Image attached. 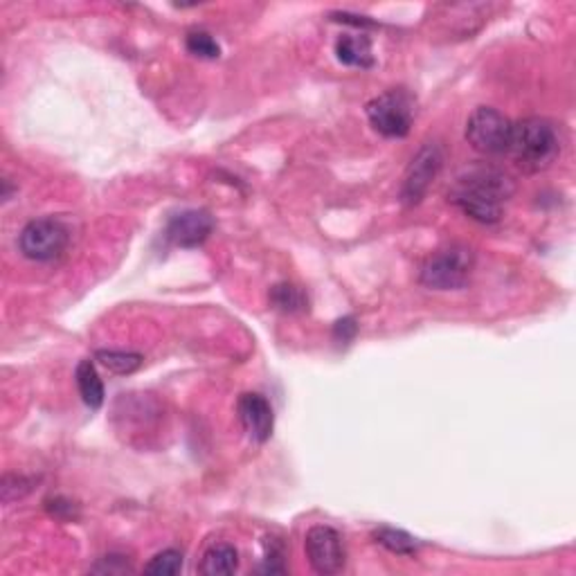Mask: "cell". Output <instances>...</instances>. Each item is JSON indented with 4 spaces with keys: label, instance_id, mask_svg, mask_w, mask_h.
I'll list each match as a JSON object with an SVG mask.
<instances>
[{
    "label": "cell",
    "instance_id": "cell-1",
    "mask_svg": "<svg viewBox=\"0 0 576 576\" xmlns=\"http://www.w3.org/2000/svg\"><path fill=\"white\" fill-rule=\"evenodd\" d=\"M516 183L509 174L491 165L468 167L457 176L448 192V201L477 223H497L505 214V205L514 197Z\"/></svg>",
    "mask_w": 576,
    "mask_h": 576
},
{
    "label": "cell",
    "instance_id": "cell-2",
    "mask_svg": "<svg viewBox=\"0 0 576 576\" xmlns=\"http://www.w3.org/2000/svg\"><path fill=\"white\" fill-rule=\"evenodd\" d=\"M507 154H511L522 174L545 172L560 155L559 131L545 117H527L514 124Z\"/></svg>",
    "mask_w": 576,
    "mask_h": 576
},
{
    "label": "cell",
    "instance_id": "cell-3",
    "mask_svg": "<svg viewBox=\"0 0 576 576\" xmlns=\"http://www.w3.org/2000/svg\"><path fill=\"white\" fill-rule=\"evenodd\" d=\"M475 255L468 246L453 243L426 260L419 272V282L432 291H460L471 282Z\"/></svg>",
    "mask_w": 576,
    "mask_h": 576
},
{
    "label": "cell",
    "instance_id": "cell-4",
    "mask_svg": "<svg viewBox=\"0 0 576 576\" xmlns=\"http://www.w3.org/2000/svg\"><path fill=\"white\" fill-rule=\"evenodd\" d=\"M369 124L385 138H405L414 120V100L403 88L383 92L368 104Z\"/></svg>",
    "mask_w": 576,
    "mask_h": 576
},
{
    "label": "cell",
    "instance_id": "cell-5",
    "mask_svg": "<svg viewBox=\"0 0 576 576\" xmlns=\"http://www.w3.org/2000/svg\"><path fill=\"white\" fill-rule=\"evenodd\" d=\"M511 131L514 124L509 117L491 106H480L468 117L466 122V140L477 154L482 155H502L509 151Z\"/></svg>",
    "mask_w": 576,
    "mask_h": 576
},
{
    "label": "cell",
    "instance_id": "cell-6",
    "mask_svg": "<svg viewBox=\"0 0 576 576\" xmlns=\"http://www.w3.org/2000/svg\"><path fill=\"white\" fill-rule=\"evenodd\" d=\"M68 241H70V232L66 223L55 217L34 219L18 234V248L32 261L57 260L68 248Z\"/></svg>",
    "mask_w": 576,
    "mask_h": 576
},
{
    "label": "cell",
    "instance_id": "cell-7",
    "mask_svg": "<svg viewBox=\"0 0 576 576\" xmlns=\"http://www.w3.org/2000/svg\"><path fill=\"white\" fill-rule=\"evenodd\" d=\"M443 165V151L437 143H428L421 146L417 155L410 163L408 172H405L401 198L405 205H417L423 201V197L428 194L431 185L437 178V174L442 172Z\"/></svg>",
    "mask_w": 576,
    "mask_h": 576
},
{
    "label": "cell",
    "instance_id": "cell-8",
    "mask_svg": "<svg viewBox=\"0 0 576 576\" xmlns=\"http://www.w3.org/2000/svg\"><path fill=\"white\" fill-rule=\"evenodd\" d=\"M304 549L317 574H336L345 568V545L334 527H311L304 539Z\"/></svg>",
    "mask_w": 576,
    "mask_h": 576
},
{
    "label": "cell",
    "instance_id": "cell-9",
    "mask_svg": "<svg viewBox=\"0 0 576 576\" xmlns=\"http://www.w3.org/2000/svg\"><path fill=\"white\" fill-rule=\"evenodd\" d=\"M214 230V219L205 209H185L174 214L167 223L165 237L178 248H198Z\"/></svg>",
    "mask_w": 576,
    "mask_h": 576
},
{
    "label": "cell",
    "instance_id": "cell-10",
    "mask_svg": "<svg viewBox=\"0 0 576 576\" xmlns=\"http://www.w3.org/2000/svg\"><path fill=\"white\" fill-rule=\"evenodd\" d=\"M239 421H241L243 431H246L248 439L255 443H266L272 434V426H275V417H272L271 403L266 401V397L257 392H248L239 399L237 403Z\"/></svg>",
    "mask_w": 576,
    "mask_h": 576
},
{
    "label": "cell",
    "instance_id": "cell-11",
    "mask_svg": "<svg viewBox=\"0 0 576 576\" xmlns=\"http://www.w3.org/2000/svg\"><path fill=\"white\" fill-rule=\"evenodd\" d=\"M336 57L345 66L368 70V68L374 66L372 41L365 34H343L336 41Z\"/></svg>",
    "mask_w": 576,
    "mask_h": 576
},
{
    "label": "cell",
    "instance_id": "cell-12",
    "mask_svg": "<svg viewBox=\"0 0 576 576\" xmlns=\"http://www.w3.org/2000/svg\"><path fill=\"white\" fill-rule=\"evenodd\" d=\"M77 379V389L81 394V401H84L91 410H100L104 405V383H101L100 374H97L92 360H81L75 369Z\"/></svg>",
    "mask_w": 576,
    "mask_h": 576
},
{
    "label": "cell",
    "instance_id": "cell-13",
    "mask_svg": "<svg viewBox=\"0 0 576 576\" xmlns=\"http://www.w3.org/2000/svg\"><path fill=\"white\" fill-rule=\"evenodd\" d=\"M201 574L205 576H226L234 574L239 570V554L232 545L217 543L203 554Z\"/></svg>",
    "mask_w": 576,
    "mask_h": 576
},
{
    "label": "cell",
    "instance_id": "cell-14",
    "mask_svg": "<svg viewBox=\"0 0 576 576\" xmlns=\"http://www.w3.org/2000/svg\"><path fill=\"white\" fill-rule=\"evenodd\" d=\"M271 302L275 309L284 311V314H302L309 309V297L302 288L293 284H275L271 288Z\"/></svg>",
    "mask_w": 576,
    "mask_h": 576
},
{
    "label": "cell",
    "instance_id": "cell-15",
    "mask_svg": "<svg viewBox=\"0 0 576 576\" xmlns=\"http://www.w3.org/2000/svg\"><path fill=\"white\" fill-rule=\"evenodd\" d=\"M374 539L376 543L383 545V548L392 551V554L414 556L419 551L417 540L401 529H394V527H379V529L374 531Z\"/></svg>",
    "mask_w": 576,
    "mask_h": 576
},
{
    "label": "cell",
    "instance_id": "cell-16",
    "mask_svg": "<svg viewBox=\"0 0 576 576\" xmlns=\"http://www.w3.org/2000/svg\"><path fill=\"white\" fill-rule=\"evenodd\" d=\"M95 358L111 369L113 374H133L143 368L144 358L143 354H133V351H115V349H100Z\"/></svg>",
    "mask_w": 576,
    "mask_h": 576
},
{
    "label": "cell",
    "instance_id": "cell-17",
    "mask_svg": "<svg viewBox=\"0 0 576 576\" xmlns=\"http://www.w3.org/2000/svg\"><path fill=\"white\" fill-rule=\"evenodd\" d=\"M180 570H183V554L176 549H165L151 559V563L146 565L144 572L155 576H174L180 574Z\"/></svg>",
    "mask_w": 576,
    "mask_h": 576
},
{
    "label": "cell",
    "instance_id": "cell-18",
    "mask_svg": "<svg viewBox=\"0 0 576 576\" xmlns=\"http://www.w3.org/2000/svg\"><path fill=\"white\" fill-rule=\"evenodd\" d=\"M187 50L194 57L201 59H219L221 57V46L217 43V38L208 32H192L187 34V41H185Z\"/></svg>",
    "mask_w": 576,
    "mask_h": 576
},
{
    "label": "cell",
    "instance_id": "cell-19",
    "mask_svg": "<svg viewBox=\"0 0 576 576\" xmlns=\"http://www.w3.org/2000/svg\"><path fill=\"white\" fill-rule=\"evenodd\" d=\"M260 572H263V574H284L286 572L284 545L277 543L275 539L266 540V560H263Z\"/></svg>",
    "mask_w": 576,
    "mask_h": 576
},
{
    "label": "cell",
    "instance_id": "cell-20",
    "mask_svg": "<svg viewBox=\"0 0 576 576\" xmlns=\"http://www.w3.org/2000/svg\"><path fill=\"white\" fill-rule=\"evenodd\" d=\"M32 485H34V480H27V477H23V475H5L3 477V500L7 502L9 496H12V491H16L14 500H16V497L27 496V493L32 491Z\"/></svg>",
    "mask_w": 576,
    "mask_h": 576
},
{
    "label": "cell",
    "instance_id": "cell-21",
    "mask_svg": "<svg viewBox=\"0 0 576 576\" xmlns=\"http://www.w3.org/2000/svg\"><path fill=\"white\" fill-rule=\"evenodd\" d=\"M92 572H101V574H124V572H133V568H131L129 563H126L124 556H104V559L100 560V565H95L92 568Z\"/></svg>",
    "mask_w": 576,
    "mask_h": 576
},
{
    "label": "cell",
    "instance_id": "cell-22",
    "mask_svg": "<svg viewBox=\"0 0 576 576\" xmlns=\"http://www.w3.org/2000/svg\"><path fill=\"white\" fill-rule=\"evenodd\" d=\"M356 334H358V325H356V320L351 315L343 317V320H338L334 325V338L338 343H351L356 338Z\"/></svg>",
    "mask_w": 576,
    "mask_h": 576
},
{
    "label": "cell",
    "instance_id": "cell-23",
    "mask_svg": "<svg viewBox=\"0 0 576 576\" xmlns=\"http://www.w3.org/2000/svg\"><path fill=\"white\" fill-rule=\"evenodd\" d=\"M48 511H50L52 516H57V518H61V520L77 518V507L72 505V502L63 500V497H55V500H48Z\"/></svg>",
    "mask_w": 576,
    "mask_h": 576
},
{
    "label": "cell",
    "instance_id": "cell-24",
    "mask_svg": "<svg viewBox=\"0 0 576 576\" xmlns=\"http://www.w3.org/2000/svg\"><path fill=\"white\" fill-rule=\"evenodd\" d=\"M331 18L338 23H345V26H354V27H374L376 23L369 21L365 16H356V14H347V12H338V14H331Z\"/></svg>",
    "mask_w": 576,
    "mask_h": 576
}]
</instances>
